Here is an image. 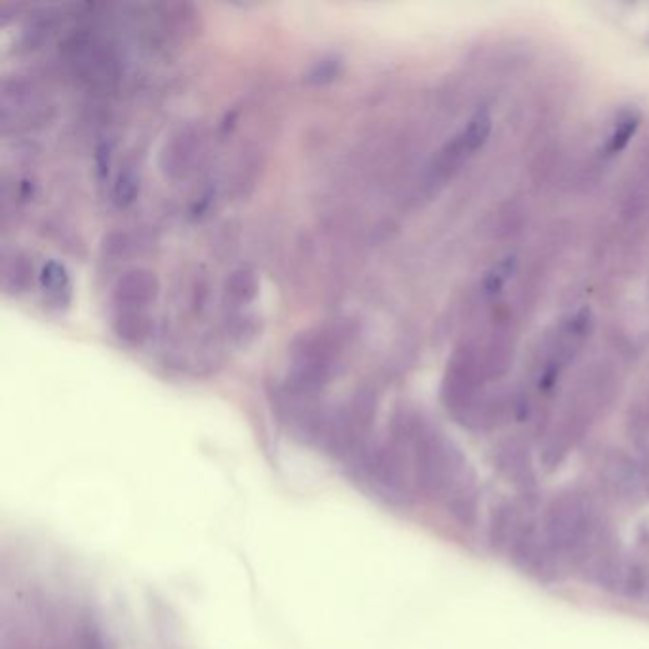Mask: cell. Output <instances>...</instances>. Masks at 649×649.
I'll use <instances>...</instances> for the list:
<instances>
[{
  "mask_svg": "<svg viewBox=\"0 0 649 649\" xmlns=\"http://www.w3.org/2000/svg\"><path fill=\"white\" fill-rule=\"evenodd\" d=\"M351 339L349 324H328L305 330L290 345L294 364H318L334 368L335 356Z\"/></svg>",
  "mask_w": 649,
  "mask_h": 649,
  "instance_id": "cell-1",
  "label": "cell"
},
{
  "mask_svg": "<svg viewBox=\"0 0 649 649\" xmlns=\"http://www.w3.org/2000/svg\"><path fill=\"white\" fill-rule=\"evenodd\" d=\"M158 295V278L153 271L136 267L118 276L113 288V299L122 311H141Z\"/></svg>",
  "mask_w": 649,
  "mask_h": 649,
  "instance_id": "cell-2",
  "label": "cell"
},
{
  "mask_svg": "<svg viewBox=\"0 0 649 649\" xmlns=\"http://www.w3.org/2000/svg\"><path fill=\"white\" fill-rule=\"evenodd\" d=\"M202 151V139L198 132H183L172 139L162 153V168L170 176H183L193 168Z\"/></svg>",
  "mask_w": 649,
  "mask_h": 649,
  "instance_id": "cell-3",
  "label": "cell"
},
{
  "mask_svg": "<svg viewBox=\"0 0 649 649\" xmlns=\"http://www.w3.org/2000/svg\"><path fill=\"white\" fill-rule=\"evenodd\" d=\"M151 328H153L151 318L138 309L122 311L113 322V330L118 339L130 345H138L141 341H145L151 335Z\"/></svg>",
  "mask_w": 649,
  "mask_h": 649,
  "instance_id": "cell-4",
  "label": "cell"
},
{
  "mask_svg": "<svg viewBox=\"0 0 649 649\" xmlns=\"http://www.w3.org/2000/svg\"><path fill=\"white\" fill-rule=\"evenodd\" d=\"M225 292L229 295V299L238 305H246V303L254 301V297L259 292V280H257L256 273L246 267L236 269L225 282Z\"/></svg>",
  "mask_w": 649,
  "mask_h": 649,
  "instance_id": "cell-5",
  "label": "cell"
},
{
  "mask_svg": "<svg viewBox=\"0 0 649 649\" xmlns=\"http://www.w3.org/2000/svg\"><path fill=\"white\" fill-rule=\"evenodd\" d=\"M31 273L33 267L29 265V261L20 254H14V257H6L2 263V284L4 290H14L20 292L23 288H27V284L31 282Z\"/></svg>",
  "mask_w": 649,
  "mask_h": 649,
  "instance_id": "cell-6",
  "label": "cell"
},
{
  "mask_svg": "<svg viewBox=\"0 0 649 649\" xmlns=\"http://www.w3.org/2000/svg\"><path fill=\"white\" fill-rule=\"evenodd\" d=\"M490 132H492V117L486 111H480L467 124L465 132L461 134V139H463L467 151L474 153L476 149H480L488 141Z\"/></svg>",
  "mask_w": 649,
  "mask_h": 649,
  "instance_id": "cell-7",
  "label": "cell"
},
{
  "mask_svg": "<svg viewBox=\"0 0 649 649\" xmlns=\"http://www.w3.org/2000/svg\"><path fill=\"white\" fill-rule=\"evenodd\" d=\"M638 122H640V118H638V115H634V113L625 115V117L617 122V128L613 130L610 141L606 145V153L608 155H615V153H619V151L625 149V145L629 143V139L632 138V134L638 128Z\"/></svg>",
  "mask_w": 649,
  "mask_h": 649,
  "instance_id": "cell-8",
  "label": "cell"
},
{
  "mask_svg": "<svg viewBox=\"0 0 649 649\" xmlns=\"http://www.w3.org/2000/svg\"><path fill=\"white\" fill-rule=\"evenodd\" d=\"M139 193V179L132 170H124L120 172V176L115 181L113 187V198L118 206H128L132 204Z\"/></svg>",
  "mask_w": 649,
  "mask_h": 649,
  "instance_id": "cell-9",
  "label": "cell"
},
{
  "mask_svg": "<svg viewBox=\"0 0 649 649\" xmlns=\"http://www.w3.org/2000/svg\"><path fill=\"white\" fill-rule=\"evenodd\" d=\"M40 280H42V286L46 290H50V292H63L69 286V278H67L65 269L59 263H56V261H50L42 269Z\"/></svg>",
  "mask_w": 649,
  "mask_h": 649,
  "instance_id": "cell-10",
  "label": "cell"
},
{
  "mask_svg": "<svg viewBox=\"0 0 649 649\" xmlns=\"http://www.w3.org/2000/svg\"><path fill=\"white\" fill-rule=\"evenodd\" d=\"M337 67H339V61L337 59H322V61L316 63L313 71L309 73V80L311 82H318V84L328 82V80L334 79L335 75H337Z\"/></svg>",
  "mask_w": 649,
  "mask_h": 649,
  "instance_id": "cell-11",
  "label": "cell"
},
{
  "mask_svg": "<svg viewBox=\"0 0 649 649\" xmlns=\"http://www.w3.org/2000/svg\"><path fill=\"white\" fill-rule=\"evenodd\" d=\"M98 164H99V172L101 174H105L107 172V168H109V147H99L98 151Z\"/></svg>",
  "mask_w": 649,
  "mask_h": 649,
  "instance_id": "cell-12",
  "label": "cell"
}]
</instances>
